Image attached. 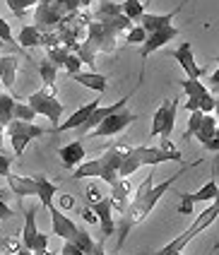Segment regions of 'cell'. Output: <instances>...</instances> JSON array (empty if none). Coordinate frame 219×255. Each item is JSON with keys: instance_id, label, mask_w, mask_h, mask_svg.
Instances as JSON below:
<instances>
[{"instance_id": "29", "label": "cell", "mask_w": 219, "mask_h": 255, "mask_svg": "<svg viewBox=\"0 0 219 255\" xmlns=\"http://www.w3.org/2000/svg\"><path fill=\"white\" fill-rule=\"evenodd\" d=\"M217 193H219V185L215 183V178H212V181H207L200 190H195V193L188 195V198L193 205H195V202H212V200L217 198Z\"/></svg>"}, {"instance_id": "44", "label": "cell", "mask_w": 219, "mask_h": 255, "mask_svg": "<svg viewBox=\"0 0 219 255\" xmlns=\"http://www.w3.org/2000/svg\"><path fill=\"white\" fill-rule=\"evenodd\" d=\"M60 255H85L77 246H75L73 241H65L63 243V251H60Z\"/></svg>"}, {"instance_id": "13", "label": "cell", "mask_w": 219, "mask_h": 255, "mask_svg": "<svg viewBox=\"0 0 219 255\" xmlns=\"http://www.w3.org/2000/svg\"><path fill=\"white\" fill-rule=\"evenodd\" d=\"M94 214H97V222H99V227H102V239L104 241H109L113 234H116V217H113V200L111 195H104L99 202H94V205H89Z\"/></svg>"}, {"instance_id": "15", "label": "cell", "mask_w": 219, "mask_h": 255, "mask_svg": "<svg viewBox=\"0 0 219 255\" xmlns=\"http://www.w3.org/2000/svg\"><path fill=\"white\" fill-rule=\"evenodd\" d=\"M102 104H99V99L97 101H89V104H85V106H80L77 111H75L68 121H63V123H58L56 128H51L48 132H53V135H58V132H68V130H80V128L85 126L89 121V116L94 114L97 109H99Z\"/></svg>"}, {"instance_id": "55", "label": "cell", "mask_w": 219, "mask_h": 255, "mask_svg": "<svg viewBox=\"0 0 219 255\" xmlns=\"http://www.w3.org/2000/svg\"><path fill=\"white\" fill-rule=\"evenodd\" d=\"M176 255H181V253H176Z\"/></svg>"}, {"instance_id": "50", "label": "cell", "mask_w": 219, "mask_h": 255, "mask_svg": "<svg viewBox=\"0 0 219 255\" xmlns=\"http://www.w3.org/2000/svg\"><path fill=\"white\" fill-rule=\"evenodd\" d=\"M17 255H34V253H31V251H27V248H24V246H22V248H19V251H17Z\"/></svg>"}, {"instance_id": "34", "label": "cell", "mask_w": 219, "mask_h": 255, "mask_svg": "<svg viewBox=\"0 0 219 255\" xmlns=\"http://www.w3.org/2000/svg\"><path fill=\"white\" fill-rule=\"evenodd\" d=\"M5 2H7L10 12L15 14V17H24L31 5H39V0H5Z\"/></svg>"}, {"instance_id": "30", "label": "cell", "mask_w": 219, "mask_h": 255, "mask_svg": "<svg viewBox=\"0 0 219 255\" xmlns=\"http://www.w3.org/2000/svg\"><path fill=\"white\" fill-rule=\"evenodd\" d=\"M36 68H39V75H41V80H44L46 87L56 85V77H58V68L48 60V58H44V60H39L36 63Z\"/></svg>"}, {"instance_id": "25", "label": "cell", "mask_w": 219, "mask_h": 255, "mask_svg": "<svg viewBox=\"0 0 219 255\" xmlns=\"http://www.w3.org/2000/svg\"><path fill=\"white\" fill-rule=\"evenodd\" d=\"M36 185H39L36 195L41 200V205H44L46 210H51V207H53V198H56V193H58V183H53V181L46 178V176H36Z\"/></svg>"}, {"instance_id": "24", "label": "cell", "mask_w": 219, "mask_h": 255, "mask_svg": "<svg viewBox=\"0 0 219 255\" xmlns=\"http://www.w3.org/2000/svg\"><path fill=\"white\" fill-rule=\"evenodd\" d=\"M130 190L132 185L128 178H118V183L111 188V200H113V210L118 214L125 212V207H128V202H130Z\"/></svg>"}, {"instance_id": "19", "label": "cell", "mask_w": 219, "mask_h": 255, "mask_svg": "<svg viewBox=\"0 0 219 255\" xmlns=\"http://www.w3.org/2000/svg\"><path fill=\"white\" fill-rule=\"evenodd\" d=\"M48 214H51V231H53L56 236H60L63 241H70L75 236V231H77V224H75L63 210H58L56 205L48 210Z\"/></svg>"}, {"instance_id": "10", "label": "cell", "mask_w": 219, "mask_h": 255, "mask_svg": "<svg viewBox=\"0 0 219 255\" xmlns=\"http://www.w3.org/2000/svg\"><path fill=\"white\" fill-rule=\"evenodd\" d=\"M176 114H178V99H164L154 111L152 128H149V137H161V140H171V132L176 126Z\"/></svg>"}, {"instance_id": "23", "label": "cell", "mask_w": 219, "mask_h": 255, "mask_svg": "<svg viewBox=\"0 0 219 255\" xmlns=\"http://www.w3.org/2000/svg\"><path fill=\"white\" fill-rule=\"evenodd\" d=\"M17 68H19V58L17 56H0V82L7 92L15 89Z\"/></svg>"}, {"instance_id": "52", "label": "cell", "mask_w": 219, "mask_h": 255, "mask_svg": "<svg viewBox=\"0 0 219 255\" xmlns=\"http://www.w3.org/2000/svg\"><path fill=\"white\" fill-rule=\"evenodd\" d=\"M2 46H5V43H2V41H0V48H2Z\"/></svg>"}, {"instance_id": "22", "label": "cell", "mask_w": 219, "mask_h": 255, "mask_svg": "<svg viewBox=\"0 0 219 255\" xmlns=\"http://www.w3.org/2000/svg\"><path fill=\"white\" fill-rule=\"evenodd\" d=\"M73 82H80L82 87H87V89H94L97 94H104L106 92V87H109V77L106 75H99V72H75L73 77H70Z\"/></svg>"}, {"instance_id": "9", "label": "cell", "mask_w": 219, "mask_h": 255, "mask_svg": "<svg viewBox=\"0 0 219 255\" xmlns=\"http://www.w3.org/2000/svg\"><path fill=\"white\" fill-rule=\"evenodd\" d=\"M183 85V92H186V111L193 114V111H203V114H212L215 111V106H217V99L212 97V92L207 89V87L200 82V80H183L181 82Z\"/></svg>"}, {"instance_id": "53", "label": "cell", "mask_w": 219, "mask_h": 255, "mask_svg": "<svg viewBox=\"0 0 219 255\" xmlns=\"http://www.w3.org/2000/svg\"><path fill=\"white\" fill-rule=\"evenodd\" d=\"M0 92H2V82H0Z\"/></svg>"}, {"instance_id": "4", "label": "cell", "mask_w": 219, "mask_h": 255, "mask_svg": "<svg viewBox=\"0 0 219 255\" xmlns=\"http://www.w3.org/2000/svg\"><path fill=\"white\" fill-rule=\"evenodd\" d=\"M94 0H39L34 12V27L39 31H53L58 29L68 17L80 10H89Z\"/></svg>"}, {"instance_id": "48", "label": "cell", "mask_w": 219, "mask_h": 255, "mask_svg": "<svg viewBox=\"0 0 219 255\" xmlns=\"http://www.w3.org/2000/svg\"><path fill=\"white\" fill-rule=\"evenodd\" d=\"M104 246H106V241H104V239H99V241H97V246H94V253H92V255H106Z\"/></svg>"}, {"instance_id": "37", "label": "cell", "mask_w": 219, "mask_h": 255, "mask_svg": "<svg viewBox=\"0 0 219 255\" xmlns=\"http://www.w3.org/2000/svg\"><path fill=\"white\" fill-rule=\"evenodd\" d=\"M0 248L5 255H17V251L22 248V241H19V236H5V239H0Z\"/></svg>"}, {"instance_id": "3", "label": "cell", "mask_w": 219, "mask_h": 255, "mask_svg": "<svg viewBox=\"0 0 219 255\" xmlns=\"http://www.w3.org/2000/svg\"><path fill=\"white\" fill-rule=\"evenodd\" d=\"M130 142L120 140L111 147H106L102 154L97 159H85L77 169L73 171V178H102L106 185H113L118 183V173H120V166L125 161V156L130 152Z\"/></svg>"}, {"instance_id": "41", "label": "cell", "mask_w": 219, "mask_h": 255, "mask_svg": "<svg viewBox=\"0 0 219 255\" xmlns=\"http://www.w3.org/2000/svg\"><path fill=\"white\" fill-rule=\"evenodd\" d=\"M85 195H87V205H94V202H99V200L104 198L102 188H99L97 183H89L87 190H85Z\"/></svg>"}, {"instance_id": "26", "label": "cell", "mask_w": 219, "mask_h": 255, "mask_svg": "<svg viewBox=\"0 0 219 255\" xmlns=\"http://www.w3.org/2000/svg\"><path fill=\"white\" fill-rule=\"evenodd\" d=\"M215 130H217V118H215L212 114H205L203 116V123H200L198 132H195V137L200 140V144H203L205 149L210 147V142L215 140Z\"/></svg>"}, {"instance_id": "42", "label": "cell", "mask_w": 219, "mask_h": 255, "mask_svg": "<svg viewBox=\"0 0 219 255\" xmlns=\"http://www.w3.org/2000/svg\"><path fill=\"white\" fill-rule=\"evenodd\" d=\"M12 161H15L12 156L5 154V152L0 149V176H2V178H7V176H10V166H12Z\"/></svg>"}, {"instance_id": "45", "label": "cell", "mask_w": 219, "mask_h": 255, "mask_svg": "<svg viewBox=\"0 0 219 255\" xmlns=\"http://www.w3.org/2000/svg\"><path fill=\"white\" fill-rule=\"evenodd\" d=\"M80 214H82V217H85V222H87V224H97V214H94V210H92V207H80Z\"/></svg>"}, {"instance_id": "5", "label": "cell", "mask_w": 219, "mask_h": 255, "mask_svg": "<svg viewBox=\"0 0 219 255\" xmlns=\"http://www.w3.org/2000/svg\"><path fill=\"white\" fill-rule=\"evenodd\" d=\"M164 161H183V154L178 147H171V149H164V147H130V152L125 156L123 166H120V178H130L140 166H159Z\"/></svg>"}, {"instance_id": "2", "label": "cell", "mask_w": 219, "mask_h": 255, "mask_svg": "<svg viewBox=\"0 0 219 255\" xmlns=\"http://www.w3.org/2000/svg\"><path fill=\"white\" fill-rule=\"evenodd\" d=\"M186 173V166L174 173V176H169L166 181H161V183H154V173H149L145 176V181L140 183V188L135 190V198H130L128 202V207H125V212L118 217V224H116V231H118V241H116V251H120V246L125 243L128 239V234H130L132 229L137 227V224H142L149 212L157 207V202H159L164 195H166V190L171 188V185L181 178Z\"/></svg>"}, {"instance_id": "46", "label": "cell", "mask_w": 219, "mask_h": 255, "mask_svg": "<svg viewBox=\"0 0 219 255\" xmlns=\"http://www.w3.org/2000/svg\"><path fill=\"white\" fill-rule=\"evenodd\" d=\"M181 198H183V202H181V207H178V212L190 214V212H193V202H190V198H188V195H186V193H183Z\"/></svg>"}, {"instance_id": "36", "label": "cell", "mask_w": 219, "mask_h": 255, "mask_svg": "<svg viewBox=\"0 0 219 255\" xmlns=\"http://www.w3.org/2000/svg\"><path fill=\"white\" fill-rule=\"evenodd\" d=\"M145 41H147V31L140 27V24H132V27L125 31V43H130V46L140 43V46H142Z\"/></svg>"}, {"instance_id": "17", "label": "cell", "mask_w": 219, "mask_h": 255, "mask_svg": "<svg viewBox=\"0 0 219 255\" xmlns=\"http://www.w3.org/2000/svg\"><path fill=\"white\" fill-rule=\"evenodd\" d=\"M171 56L181 63V68H183V72H186V77L188 80H200L203 77V68L195 63V53H193V43H181L176 51H171Z\"/></svg>"}, {"instance_id": "39", "label": "cell", "mask_w": 219, "mask_h": 255, "mask_svg": "<svg viewBox=\"0 0 219 255\" xmlns=\"http://www.w3.org/2000/svg\"><path fill=\"white\" fill-rule=\"evenodd\" d=\"M0 41L2 43H10V46H17V39L12 36V29H10V24L0 17Z\"/></svg>"}, {"instance_id": "38", "label": "cell", "mask_w": 219, "mask_h": 255, "mask_svg": "<svg viewBox=\"0 0 219 255\" xmlns=\"http://www.w3.org/2000/svg\"><path fill=\"white\" fill-rule=\"evenodd\" d=\"M203 111H193L188 118V128H186V137H190V135H195L198 132V128H200V123H203Z\"/></svg>"}, {"instance_id": "21", "label": "cell", "mask_w": 219, "mask_h": 255, "mask_svg": "<svg viewBox=\"0 0 219 255\" xmlns=\"http://www.w3.org/2000/svg\"><path fill=\"white\" fill-rule=\"evenodd\" d=\"M178 12V7H176L174 12H166V14H154V12H145L140 17V27L145 29L147 34H152V31H159V29L169 27V24H174V17Z\"/></svg>"}, {"instance_id": "7", "label": "cell", "mask_w": 219, "mask_h": 255, "mask_svg": "<svg viewBox=\"0 0 219 255\" xmlns=\"http://www.w3.org/2000/svg\"><path fill=\"white\" fill-rule=\"evenodd\" d=\"M27 104L34 109L36 116H46L53 123V128L58 126V121L63 118V104L58 101L56 85H51V87L44 85V89H39V92H34V94L27 97Z\"/></svg>"}, {"instance_id": "11", "label": "cell", "mask_w": 219, "mask_h": 255, "mask_svg": "<svg viewBox=\"0 0 219 255\" xmlns=\"http://www.w3.org/2000/svg\"><path fill=\"white\" fill-rule=\"evenodd\" d=\"M19 241L31 253H41V251L48 248V234H41L39 227H36V207L24 210V227H22V234H19Z\"/></svg>"}, {"instance_id": "33", "label": "cell", "mask_w": 219, "mask_h": 255, "mask_svg": "<svg viewBox=\"0 0 219 255\" xmlns=\"http://www.w3.org/2000/svg\"><path fill=\"white\" fill-rule=\"evenodd\" d=\"M36 118V114H34V109H31L27 101H17L15 104V111H12V121H27V123H31Z\"/></svg>"}, {"instance_id": "12", "label": "cell", "mask_w": 219, "mask_h": 255, "mask_svg": "<svg viewBox=\"0 0 219 255\" xmlns=\"http://www.w3.org/2000/svg\"><path fill=\"white\" fill-rule=\"evenodd\" d=\"M135 121H137V114H132V111H128V109H123V111H118V114L109 116L106 121H102V123L94 128V130L89 132L85 140H92V137H111V135H118V132H123L125 128H130Z\"/></svg>"}, {"instance_id": "40", "label": "cell", "mask_w": 219, "mask_h": 255, "mask_svg": "<svg viewBox=\"0 0 219 255\" xmlns=\"http://www.w3.org/2000/svg\"><path fill=\"white\" fill-rule=\"evenodd\" d=\"M82 65H85V63L80 60V56H77V53H70V56H68V60H65V68H63V70L73 77L75 72H80V68H82Z\"/></svg>"}, {"instance_id": "43", "label": "cell", "mask_w": 219, "mask_h": 255, "mask_svg": "<svg viewBox=\"0 0 219 255\" xmlns=\"http://www.w3.org/2000/svg\"><path fill=\"white\" fill-rule=\"evenodd\" d=\"M73 207H75V198L70 195V193H65V195H60L58 198V210L65 212V210H73Z\"/></svg>"}, {"instance_id": "51", "label": "cell", "mask_w": 219, "mask_h": 255, "mask_svg": "<svg viewBox=\"0 0 219 255\" xmlns=\"http://www.w3.org/2000/svg\"><path fill=\"white\" fill-rule=\"evenodd\" d=\"M34 255H58V253H53V251H48V248H46V251H41V253H34Z\"/></svg>"}, {"instance_id": "28", "label": "cell", "mask_w": 219, "mask_h": 255, "mask_svg": "<svg viewBox=\"0 0 219 255\" xmlns=\"http://www.w3.org/2000/svg\"><path fill=\"white\" fill-rule=\"evenodd\" d=\"M70 241H73L85 255H92V253H94V246H97V241L89 236V231L85 227H77V231H75V236L70 239Z\"/></svg>"}, {"instance_id": "47", "label": "cell", "mask_w": 219, "mask_h": 255, "mask_svg": "<svg viewBox=\"0 0 219 255\" xmlns=\"http://www.w3.org/2000/svg\"><path fill=\"white\" fill-rule=\"evenodd\" d=\"M207 152H219V123H217V130H215V140L210 142Z\"/></svg>"}, {"instance_id": "49", "label": "cell", "mask_w": 219, "mask_h": 255, "mask_svg": "<svg viewBox=\"0 0 219 255\" xmlns=\"http://www.w3.org/2000/svg\"><path fill=\"white\" fill-rule=\"evenodd\" d=\"M210 85H212V87L219 85V65H217V70L212 72V77H210Z\"/></svg>"}, {"instance_id": "31", "label": "cell", "mask_w": 219, "mask_h": 255, "mask_svg": "<svg viewBox=\"0 0 219 255\" xmlns=\"http://www.w3.org/2000/svg\"><path fill=\"white\" fill-rule=\"evenodd\" d=\"M120 10H123V14H125L130 22H140V17L145 14V7H142L140 0H123V2H120Z\"/></svg>"}, {"instance_id": "20", "label": "cell", "mask_w": 219, "mask_h": 255, "mask_svg": "<svg viewBox=\"0 0 219 255\" xmlns=\"http://www.w3.org/2000/svg\"><path fill=\"white\" fill-rule=\"evenodd\" d=\"M7 188L15 198H29V195H36L39 185H36V176H17V173H10L7 176Z\"/></svg>"}, {"instance_id": "8", "label": "cell", "mask_w": 219, "mask_h": 255, "mask_svg": "<svg viewBox=\"0 0 219 255\" xmlns=\"http://www.w3.org/2000/svg\"><path fill=\"white\" fill-rule=\"evenodd\" d=\"M46 132L48 130H44L41 126H34V123H27V121H12L10 126L5 128V137L10 140V147H12L15 156H22L24 149H27V144L31 140L46 135Z\"/></svg>"}, {"instance_id": "35", "label": "cell", "mask_w": 219, "mask_h": 255, "mask_svg": "<svg viewBox=\"0 0 219 255\" xmlns=\"http://www.w3.org/2000/svg\"><path fill=\"white\" fill-rule=\"evenodd\" d=\"M12 193H10V188H0V222H5V219H12L15 212H12V207L7 205V198H10Z\"/></svg>"}, {"instance_id": "6", "label": "cell", "mask_w": 219, "mask_h": 255, "mask_svg": "<svg viewBox=\"0 0 219 255\" xmlns=\"http://www.w3.org/2000/svg\"><path fill=\"white\" fill-rule=\"evenodd\" d=\"M217 217H219V193H217V198L207 205V210H205L203 214H198V217H195V222H193V224H190V227L186 229L181 236H176L171 243H166V246H164V248H161L157 255L183 253V248H186V246H188V243L193 241L198 234H203V231L210 227V224H215V222H217Z\"/></svg>"}, {"instance_id": "54", "label": "cell", "mask_w": 219, "mask_h": 255, "mask_svg": "<svg viewBox=\"0 0 219 255\" xmlns=\"http://www.w3.org/2000/svg\"><path fill=\"white\" fill-rule=\"evenodd\" d=\"M217 65H219V56H217Z\"/></svg>"}, {"instance_id": "27", "label": "cell", "mask_w": 219, "mask_h": 255, "mask_svg": "<svg viewBox=\"0 0 219 255\" xmlns=\"http://www.w3.org/2000/svg\"><path fill=\"white\" fill-rule=\"evenodd\" d=\"M41 31L34 27V24H24V27L19 29V36H17V46H22V48H36V46H41Z\"/></svg>"}, {"instance_id": "16", "label": "cell", "mask_w": 219, "mask_h": 255, "mask_svg": "<svg viewBox=\"0 0 219 255\" xmlns=\"http://www.w3.org/2000/svg\"><path fill=\"white\" fill-rule=\"evenodd\" d=\"M176 36H178V27L174 24H169V27L159 29V31H152V34H147V41L140 46V56L142 58H149L154 51H159L164 48L169 41H174Z\"/></svg>"}, {"instance_id": "32", "label": "cell", "mask_w": 219, "mask_h": 255, "mask_svg": "<svg viewBox=\"0 0 219 255\" xmlns=\"http://www.w3.org/2000/svg\"><path fill=\"white\" fill-rule=\"evenodd\" d=\"M73 51H68L65 46H53V48H46V58L58 68V70H63L65 68V60H68V56H70Z\"/></svg>"}, {"instance_id": "1", "label": "cell", "mask_w": 219, "mask_h": 255, "mask_svg": "<svg viewBox=\"0 0 219 255\" xmlns=\"http://www.w3.org/2000/svg\"><path fill=\"white\" fill-rule=\"evenodd\" d=\"M132 27V22L123 14L120 10V2L113 0H99L94 7H92V22L87 24V36L85 41L77 46V56L80 60L94 68V60L99 53H111L116 51L118 36L125 34Z\"/></svg>"}, {"instance_id": "18", "label": "cell", "mask_w": 219, "mask_h": 255, "mask_svg": "<svg viewBox=\"0 0 219 255\" xmlns=\"http://www.w3.org/2000/svg\"><path fill=\"white\" fill-rule=\"evenodd\" d=\"M58 159L60 164L65 166V169L75 171L85 159H87V149H85V142L82 140H73L68 142V144H63L58 149Z\"/></svg>"}, {"instance_id": "14", "label": "cell", "mask_w": 219, "mask_h": 255, "mask_svg": "<svg viewBox=\"0 0 219 255\" xmlns=\"http://www.w3.org/2000/svg\"><path fill=\"white\" fill-rule=\"evenodd\" d=\"M128 101H130V94H128V97H123V99H118L116 104H111V106H99V109H97L94 114L89 116L87 123H85V126L77 130V140H85L89 132H92V130H94L97 126H99L102 121H106L109 116H113V114H118V111H123V109H128Z\"/></svg>"}]
</instances>
